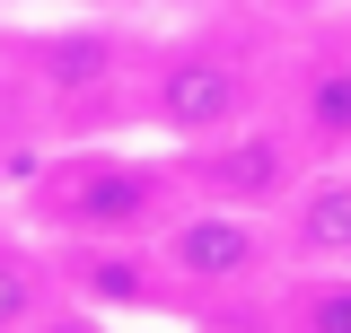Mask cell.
I'll use <instances>...</instances> for the list:
<instances>
[{"label": "cell", "mask_w": 351, "mask_h": 333, "mask_svg": "<svg viewBox=\"0 0 351 333\" xmlns=\"http://www.w3.org/2000/svg\"><path fill=\"white\" fill-rule=\"evenodd\" d=\"M272 79H281V62L237 18H202L184 36H158V44H141V71H132V140L193 149V140L263 114Z\"/></svg>", "instance_id": "obj_1"}, {"label": "cell", "mask_w": 351, "mask_h": 333, "mask_svg": "<svg viewBox=\"0 0 351 333\" xmlns=\"http://www.w3.org/2000/svg\"><path fill=\"white\" fill-rule=\"evenodd\" d=\"M18 210L36 219L44 246H97V237H158L184 210V175L167 149L132 140H62L27 175Z\"/></svg>", "instance_id": "obj_2"}, {"label": "cell", "mask_w": 351, "mask_h": 333, "mask_svg": "<svg viewBox=\"0 0 351 333\" xmlns=\"http://www.w3.org/2000/svg\"><path fill=\"white\" fill-rule=\"evenodd\" d=\"M132 71H141V36H123L106 9L27 36V88L44 97L62 140H132Z\"/></svg>", "instance_id": "obj_3"}, {"label": "cell", "mask_w": 351, "mask_h": 333, "mask_svg": "<svg viewBox=\"0 0 351 333\" xmlns=\"http://www.w3.org/2000/svg\"><path fill=\"white\" fill-rule=\"evenodd\" d=\"M158 263L184 307H263L272 281L290 272L281 263V237L255 210H219V202H184L158 228Z\"/></svg>", "instance_id": "obj_4"}, {"label": "cell", "mask_w": 351, "mask_h": 333, "mask_svg": "<svg viewBox=\"0 0 351 333\" xmlns=\"http://www.w3.org/2000/svg\"><path fill=\"white\" fill-rule=\"evenodd\" d=\"M167 158H176V175H184V202H219V210L272 219V210L299 193V175L316 166V149L281 123V106H263V114L211 132V140H193V149H167Z\"/></svg>", "instance_id": "obj_5"}, {"label": "cell", "mask_w": 351, "mask_h": 333, "mask_svg": "<svg viewBox=\"0 0 351 333\" xmlns=\"http://www.w3.org/2000/svg\"><path fill=\"white\" fill-rule=\"evenodd\" d=\"M272 106L281 123L299 132L316 158H351V36L325 27L316 44H299L272 79Z\"/></svg>", "instance_id": "obj_6"}, {"label": "cell", "mask_w": 351, "mask_h": 333, "mask_svg": "<svg viewBox=\"0 0 351 333\" xmlns=\"http://www.w3.org/2000/svg\"><path fill=\"white\" fill-rule=\"evenodd\" d=\"M272 237L290 272H351V158H316L299 193L272 210Z\"/></svg>", "instance_id": "obj_7"}, {"label": "cell", "mask_w": 351, "mask_h": 333, "mask_svg": "<svg viewBox=\"0 0 351 333\" xmlns=\"http://www.w3.org/2000/svg\"><path fill=\"white\" fill-rule=\"evenodd\" d=\"M272 333H351V272H281L263 298Z\"/></svg>", "instance_id": "obj_8"}, {"label": "cell", "mask_w": 351, "mask_h": 333, "mask_svg": "<svg viewBox=\"0 0 351 333\" xmlns=\"http://www.w3.org/2000/svg\"><path fill=\"white\" fill-rule=\"evenodd\" d=\"M53 298H62V281H53V246L0 228V333H27Z\"/></svg>", "instance_id": "obj_9"}, {"label": "cell", "mask_w": 351, "mask_h": 333, "mask_svg": "<svg viewBox=\"0 0 351 333\" xmlns=\"http://www.w3.org/2000/svg\"><path fill=\"white\" fill-rule=\"evenodd\" d=\"M27 333H132V325H114V316H97V307H80V298H53Z\"/></svg>", "instance_id": "obj_10"}, {"label": "cell", "mask_w": 351, "mask_h": 333, "mask_svg": "<svg viewBox=\"0 0 351 333\" xmlns=\"http://www.w3.org/2000/svg\"><path fill=\"white\" fill-rule=\"evenodd\" d=\"M255 9H281V18H334L343 0H255Z\"/></svg>", "instance_id": "obj_11"}, {"label": "cell", "mask_w": 351, "mask_h": 333, "mask_svg": "<svg viewBox=\"0 0 351 333\" xmlns=\"http://www.w3.org/2000/svg\"><path fill=\"white\" fill-rule=\"evenodd\" d=\"M334 27H343V36H351V0H343V9H334Z\"/></svg>", "instance_id": "obj_12"}, {"label": "cell", "mask_w": 351, "mask_h": 333, "mask_svg": "<svg viewBox=\"0 0 351 333\" xmlns=\"http://www.w3.org/2000/svg\"><path fill=\"white\" fill-rule=\"evenodd\" d=\"M211 9H228V0H211Z\"/></svg>", "instance_id": "obj_13"}]
</instances>
